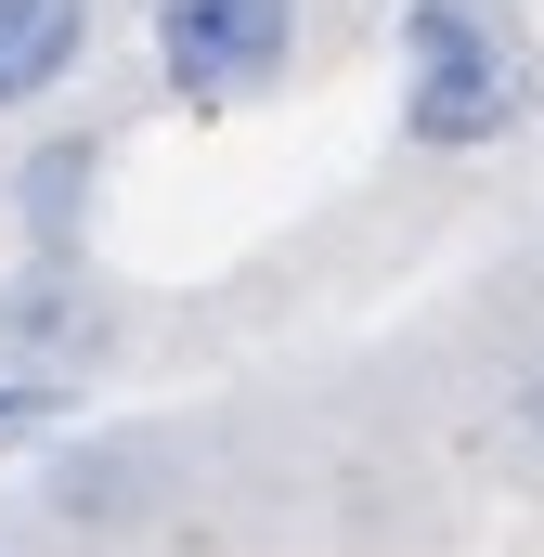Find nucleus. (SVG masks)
I'll return each instance as SVG.
<instances>
[{
    "mask_svg": "<svg viewBox=\"0 0 544 557\" xmlns=\"http://www.w3.org/2000/svg\"><path fill=\"white\" fill-rule=\"evenodd\" d=\"M156 480H169V441H65L52 467H39V506L52 519H78V532H104V519H131V506H156Z\"/></svg>",
    "mask_w": 544,
    "mask_h": 557,
    "instance_id": "20e7f679",
    "label": "nucleus"
},
{
    "mask_svg": "<svg viewBox=\"0 0 544 557\" xmlns=\"http://www.w3.org/2000/svg\"><path fill=\"white\" fill-rule=\"evenodd\" d=\"M118 350V298L91 273V247H26L0 273V363L13 376H104Z\"/></svg>",
    "mask_w": 544,
    "mask_h": 557,
    "instance_id": "7ed1b4c3",
    "label": "nucleus"
},
{
    "mask_svg": "<svg viewBox=\"0 0 544 557\" xmlns=\"http://www.w3.org/2000/svg\"><path fill=\"white\" fill-rule=\"evenodd\" d=\"M519 428H532V454H544V363L519 376Z\"/></svg>",
    "mask_w": 544,
    "mask_h": 557,
    "instance_id": "6e6552de",
    "label": "nucleus"
},
{
    "mask_svg": "<svg viewBox=\"0 0 544 557\" xmlns=\"http://www.w3.org/2000/svg\"><path fill=\"white\" fill-rule=\"evenodd\" d=\"M544 104V52L519 0H403V131L428 156H480Z\"/></svg>",
    "mask_w": 544,
    "mask_h": 557,
    "instance_id": "f257e3e1",
    "label": "nucleus"
},
{
    "mask_svg": "<svg viewBox=\"0 0 544 557\" xmlns=\"http://www.w3.org/2000/svg\"><path fill=\"white\" fill-rule=\"evenodd\" d=\"M91 65V0H0V117L52 104Z\"/></svg>",
    "mask_w": 544,
    "mask_h": 557,
    "instance_id": "39448f33",
    "label": "nucleus"
},
{
    "mask_svg": "<svg viewBox=\"0 0 544 557\" xmlns=\"http://www.w3.org/2000/svg\"><path fill=\"white\" fill-rule=\"evenodd\" d=\"M78 389H91V376H13V363H0V454L65 441V428H78Z\"/></svg>",
    "mask_w": 544,
    "mask_h": 557,
    "instance_id": "0eeeda50",
    "label": "nucleus"
},
{
    "mask_svg": "<svg viewBox=\"0 0 544 557\" xmlns=\"http://www.w3.org/2000/svg\"><path fill=\"white\" fill-rule=\"evenodd\" d=\"M143 39L182 104H247L298 65V0H156Z\"/></svg>",
    "mask_w": 544,
    "mask_h": 557,
    "instance_id": "f03ea898",
    "label": "nucleus"
},
{
    "mask_svg": "<svg viewBox=\"0 0 544 557\" xmlns=\"http://www.w3.org/2000/svg\"><path fill=\"white\" fill-rule=\"evenodd\" d=\"M91 195H104V131H65L13 169V221L26 247H91Z\"/></svg>",
    "mask_w": 544,
    "mask_h": 557,
    "instance_id": "423d86ee",
    "label": "nucleus"
}]
</instances>
